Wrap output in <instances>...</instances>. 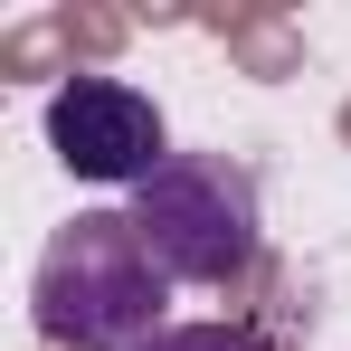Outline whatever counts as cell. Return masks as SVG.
I'll use <instances>...</instances> for the list:
<instances>
[{"instance_id": "6da1fadb", "label": "cell", "mask_w": 351, "mask_h": 351, "mask_svg": "<svg viewBox=\"0 0 351 351\" xmlns=\"http://www.w3.org/2000/svg\"><path fill=\"white\" fill-rule=\"evenodd\" d=\"M38 332L66 351H143L162 342L171 323H162V304H171V276H162V256L143 247L133 228V209H86L76 228L48 237V256H38Z\"/></svg>"}, {"instance_id": "7a4b0ae2", "label": "cell", "mask_w": 351, "mask_h": 351, "mask_svg": "<svg viewBox=\"0 0 351 351\" xmlns=\"http://www.w3.org/2000/svg\"><path fill=\"white\" fill-rule=\"evenodd\" d=\"M133 228L162 256L171 285H237L256 266L266 209H256V180L237 171L228 152H171L133 190Z\"/></svg>"}, {"instance_id": "3957f363", "label": "cell", "mask_w": 351, "mask_h": 351, "mask_svg": "<svg viewBox=\"0 0 351 351\" xmlns=\"http://www.w3.org/2000/svg\"><path fill=\"white\" fill-rule=\"evenodd\" d=\"M48 143L76 180H105V190H143V180L171 162L162 143V105L123 76H66L48 95Z\"/></svg>"}, {"instance_id": "277c9868", "label": "cell", "mask_w": 351, "mask_h": 351, "mask_svg": "<svg viewBox=\"0 0 351 351\" xmlns=\"http://www.w3.org/2000/svg\"><path fill=\"white\" fill-rule=\"evenodd\" d=\"M143 351H256L247 332H228V323H171L162 342H143Z\"/></svg>"}]
</instances>
